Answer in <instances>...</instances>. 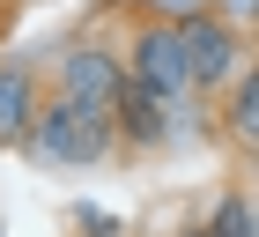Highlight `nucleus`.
<instances>
[{
  "label": "nucleus",
  "instance_id": "nucleus-4",
  "mask_svg": "<svg viewBox=\"0 0 259 237\" xmlns=\"http://www.w3.org/2000/svg\"><path fill=\"white\" fill-rule=\"evenodd\" d=\"M119 89H126V59L104 52V45H74L60 59V97L74 104H97V111H119Z\"/></svg>",
  "mask_w": 259,
  "mask_h": 237
},
{
  "label": "nucleus",
  "instance_id": "nucleus-5",
  "mask_svg": "<svg viewBox=\"0 0 259 237\" xmlns=\"http://www.w3.org/2000/svg\"><path fill=\"white\" fill-rule=\"evenodd\" d=\"M119 134L126 141H141V148H148V141H163L170 134V97H156V89H141L134 74H126V89H119Z\"/></svg>",
  "mask_w": 259,
  "mask_h": 237
},
{
  "label": "nucleus",
  "instance_id": "nucleus-7",
  "mask_svg": "<svg viewBox=\"0 0 259 237\" xmlns=\"http://www.w3.org/2000/svg\"><path fill=\"white\" fill-rule=\"evenodd\" d=\"M230 134L259 148V67H244L237 89H230Z\"/></svg>",
  "mask_w": 259,
  "mask_h": 237
},
{
  "label": "nucleus",
  "instance_id": "nucleus-9",
  "mask_svg": "<svg viewBox=\"0 0 259 237\" xmlns=\"http://www.w3.org/2000/svg\"><path fill=\"white\" fill-rule=\"evenodd\" d=\"M200 237H215V230H200Z\"/></svg>",
  "mask_w": 259,
  "mask_h": 237
},
{
  "label": "nucleus",
  "instance_id": "nucleus-6",
  "mask_svg": "<svg viewBox=\"0 0 259 237\" xmlns=\"http://www.w3.org/2000/svg\"><path fill=\"white\" fill-rule=\"evenodd\" d=\"M37 126V82L30 67H0V141H30Z\"/></svg>",
  "mask_w": 259,
  "mask_h": 237
},
{
  "label": "nucleus",
  "instance_id": "nucleus-2",
  "mask_svg": "<svg viewBox=\"0 0 259 237\" xmlns=\"http://www.w3.org/2000/svg\"><path fill=\"white\" fill-rule=\"evenodd\" d=\"M126 74H134L141 89H156V97H178V89H193V67H185V37H178V22H148V30L134 37Z\"/></svg>",
  "mask_w": 259,
  "mask_h": 237
},
{
  "label": "nucleus",
  "instance_id": "nucleus-1",
  "mask_svg": "<svg viewBox=\"0 0 259 237\" xmlns=\"http://www.w3.org/2000/svg\"><path fill=\"white\" fill-rule=\"evenodd\" d=\"M111 141H119V118L97 111V104H37V126H30V148H37L45 163H97L111 156Z\"/></svg>",
  "mask_w": 259,
  "mask_h": 237
},
{
  "label": "nucleus",
  "instance_id": "nucleus-8",
  "mask_svg": "<svg viewBox=\"0 0 259 237\" xmlns=\"http://www.w3.org/2000/svg\"><path fill=\"white\" fill-rule=\"evenodd\" d=\"M230 8H237V15H259V0H230Z\"/></svg>",
  "mask_w": 259,
  "mask_h": 237
},
{
  "label": "nucleus",
  "instance_id": "nucleus-3",
  "mask_svg": "<svg viewBox=\"0 0 259 237\" xmlns=\"http://www.w3.org/2000/svg\"><path fill=\"white\" fill-rule=\"evenodd\" d=\"M178 37H185V67H193V89H230V82L244 74L237 67V30L230 22H207V15H185L178 22Z\"/></svg>",
  "mask_w": 259,
  "mask_h": 237
}]
</instances>
